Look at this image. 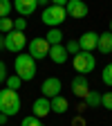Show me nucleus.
Here are the masks:
<instances>
[{"label":"nucleus","mask_w":112,"mask_h":126,"mask_svg":"<svg viewBox=\"0 0 112 126\" xmlns=\"http://www.w3.org/2000/svg\"><path fill=\"white\" fill-rule=\"evenodd\" d=\"M20 106H23V101H20L18 90H9V88L0 90V113H2V115H7V117L18 115Z\"/></svg>","instance_id":"f257e3e1"},{"label":"nucleus","mask_w":112,"mask_h":126,"mask_svg":"<svg viewBox=\"0 0 112 126\" xmlns=\"http://www.w3.org/2000/svg\"><path fill=\"white\" fill-rule=\"evenodd\" d=\"M13 70L23 81H31L36 77V59L31 54H18L13 61Z\"/></svg>","instance_id":"f03ea898"},{"label":"nucleus","mask_w":112,"mask_h":126,"mask_svg":"<svg viewBox=\"0 0 112 126\" xmlns=\"http://www.w3.org/2000/svg\"><path fill=\"white\" fill-rule=\"evenodd\" d=\"M40 20L47 25V27H61L63 23L67 20V14H65V7H58V5H50L45 7L43 14H40Z\"/></svg>","instance_id":"7ed1b4c3"},{"label":"nucleus","mask_w":112,"mask_h":126,"mask_svg":"<svg viewBox=\"0 0 112 126\" xmlns=\"http://www.w3.org/2000/svg\"><path fill=\"white\" fill-rule=\"evenodd\" d=\"M72 65H74V70L78 74H87V72H92L97 68V59H94L92 52H78L72 59Z\"/></svg>","instance_id":"20e7f679"},{"label":"nucleus","mask_w":112,"mask_h":126,"mask_svg":"<svg viewBox=\"0 0 112 126\" xmlns=\"http://www.w3.org/2000/svg\"><path fill=\"white\" fill-rule=\"evenodd\" d=\"M27 47V38H25V32L18 29H11L9 34H5V50L13 52V54H20Z\"/></svg>","instance_id":"39448f33"},{"label":"nucleus","mask_w":112,"mask_h":126,"mask_svg":"<svg viewBox=\"0 0 112 126\" xmlns=\"http://www.w3.org/2000/svg\"><path fill=\"white\" fill-rule=\"evenodd\" d=\"M27 47H29V54L34 56L36 61H40V59H45L47 54H50V43L45 41V36L31 38V41L27 43Z\"/></svg>","instance_id":"423d86ee"},{"label":"nucleus","mask_w":112,"mask_h":126,"mask_svg":"<svg viewBox=\"0 0 112 126\" xmlns=\"http://www.w3.org/2000/svg\"><path fill=\"white\" fill-rule=\"evenodd\" d=\"M61 90H63V83H61L58 77H47L43 81V86H40L43 97H47V99H54L56 94H61Z\"/></svg>","instance_id":"0eeeda50"},{"label":"nucleus","mask_w":112,"mask_h":126,"mask_svg":"<svg viewBox=\"0 0 112 126\" xmlns=\"http://www.w3.org/2000/svg\"><path fill=\"white\" fill-rule=\"evenodd\" d=\"M65 14H67V18H85V16L90 14V7L83 2V0H67Z\"/></svg>","instance_id":"6e6552de"},{"label":"nucleus","mask_w":112,"mask_h":126,"mask_svg":"<svg viewBox=\"0 0 112 126\" xmlns=\"http://www.w3.org/2000/svg\"><path fill=\"white\" fill-rule=\"evenodd\" d=\"M72 94L78 97V99H85L90 94V81H87L85 74H76L72 79Z\"/></svg>","instance_id":"1a4fd4ad"},{"label":"nucleus","mask_w":112,"mask_h":126,"mask_svg":"<svg viewBox=\"0 0 112 126\" xmlns=\"http://www.w3.org/2000/svg\"><path fill=\"white\" fill-rule=\"evenodd\" d=\"M99 45V34L97 32H85V34L78 36V47L81 52H94Z\"/></svg>","instance_id":"9d476101"},{"label":"nucleus","mask_w":112,"mask_h":126,"mask_svg":"<svg viewBox=\"0 0 112 126\" xmlns=\"http://www.w3.org/2000/svg\"><path fill=\"white\" fill-rule=\"evenodd\" d=\"M50 113H52V106H50V99H47V97H38L34 104H31V115H34V117L43 119Z\"/></svg>","instance_id":"9b49d317"},{"label":"nucleus","mask_w":112,"mask_h":126,"mask_svg":"<svg viewBox=\"0 0 112 126\" xmlns=\"http://www.w3.org/2000/svg\"><path fill=\"white\" fill-rule=\"evenodd\" d=\"M47 56H50L54 63H56V65H65V63H67V50H65V45H50V54H47Z\"/></svg>","instance_id":"f8f14e48"},{"label":"nucleus","mask_w":112,"mask_h":126,"mask_svg":"<svg viewBox=\"0 0 112 126\" xmlns=\"http://www.w3.org/2000/svg\"><path fill=\"white\" fill-rule=\"evenodd\" d=\"M36 7H38V2H36V0H13V9L18 11L23 18L31 16V14L36 11Z\"/></svg>","instance_id":"ddd939ff"},{"label":"nucleus","mask_w":112,"mask_h":126,"mask_svg":"<svg viewBox=\"0 0 112 126\" xmlns=\"http://www.w3.org/2000/svg\"><path fill=\"white\" fill-rule=\"evenodd\" d=\"M50 106H52V110H54L56 115H65L67 108H70V101L63 97V94H56L54 99H50Z\"/></svg>","instance_id":"4468645a"},{"label":"nucleus","mask_w":112,"mask_h":126,"mask_svg":"<svg viewBox=\"0 0 112 126\" xmlns=\"http://www.w3.org/2000/svg\"><path fill=\"white\" fill-rule=\"evenodd\" d=\"M97 50L101 54H112V32H103V34H99Z\"/></svg>","instance_id":"2eb2a0df"},{"label":"nucleus","mask_w":112,"mask_h":126,"mask_svg":"<svg viewBox=\"0 0 112 126\" xmlns=\"http://www.w3.org/2000/svg\"><path fill=\"white\" fill-rule=\"evenodd\" d=\"M45 41L50 43V45H61V43H63V32H61L58 27H52V29L45 34Z\"/></svg>","instance_id":"dca6fc26"},{"label":"nucleus","mask_w":112,"mask_h":126,"mask_svg":"<svg viewBox=\"0 0 112 126\" xmlns=\"http://www.w3.org/2000/svg\"><path fill=\"white\" fill-rule=\"evenodd\" d=\"M85 104H87V108H101V92H97V90H90V94L83 99Z\"/></svg>","instance_id":"f3484780"},{"label":"nucleus","mask_w":112,"mask_h":126,"mask_svg":"<svg viewBox=\"0 0 112 126\" xmlns=\"http://www.w3.org/2000/svg\"><path fill=\"white\" fill-rule=\"evenodd\" d=\"M5 83H7V88H9V90H18V88L23 86V79H20L18 74H9Z\"/></svg>","instance_id":"a211bd4d"},{"label":"nucleus","mask_w":112,"mask_h":126,"mask_svg":"<svg viewBox=\"0 0 112 126\" xmlns=\"http://www.w3.org/2000/svg\"><path fill=\"white\" fill-rule=\"evenodd\" d=\"M11 9H13V2H11V0H0V18H9Z\"/></svg>","instance_id":"6ab92c4d"},{"label":"nucleus","mask_w":112,"mask_h":126,"mask_svg":"<svg viewBox=\"0 0 112 126\" xmlns=\"http://www.w3.org/2000/svg\"><path fill=\"white\" fill-rule=\"evenodd\" d=\"M101 81H103L105 86H112V63H108V65L103 68V72H101Z\"/></svg>","instance_id":"aec40b11"},{"label":"nucleus","mask_w":112,"mask_h":126,"mask_svg":"<svg viewBox=\"0 0 112 126\" xmlns=\"http://www.w3.org/2000/svg\"><path fill=\"white\" fill-rule=\"evenodd\" d=\"M13 29V18H0V34H9Z\"/></svg>","instance_id":"412c9836"},{"label":"nucleus","mask_w":112,"mask_h":126,"mask_svg":"<svg viewBox=\"0 0 112 126\" xmlns=\"http://www.w3.org/2000/svg\"><path fill=\"white\" fill-rule=\"evenodd\" d=\"M20 126H43V122H40L38 117H34V115H29V117H25V119L20 122Z\"/></svg>","instance_id":"4be33fe9"},{"label":"nucleus","mask_w":112,"mask_h":126,"mask_svg":"<svg viewBox=\"0 0 112 126\" xmlns=\"http://www.w3.org/2000/svg\"><path fill=\"white\" fill-rule=\"evenodd\" d=\"M65 50H67V54H78V52H81L78 41H67V43H65Z\"/></svg>","instance_id":"5701e85b"},{"label":"nucleus","mask_w":112,"mask_h":126,"mask_svg":"<svg viewBox=\"0 0 112 126\" xmlns=\"http://www.w3.org/2000/svg\"><path fill=\"white\" fill-rule=\"evenodd\" d=\"M101 108H108V110H112V92H105V94H101Z\"/></svg>","instance_id":"b1692460"},{"label":"nucleus","mask_w":112,"mask_h":126,"mask_svg":"<svg viewBox=\"0 0 112 126\" xmlns=\"http://www.w3.org/2000/svg\"><path fill=\"white\" fill-rule=\"evenodd\" d=\"M13 29L25 32V29H27V18H13Z\"/></svg>","instance_id":"393cba45"},{"label":"nucleus","mask_w":112,"mask_h":126,"mask_svg":"<svg viewBox=\"0 0 112 126\" xmlns=\"http://www.w3.org/2000/svg\"><path fill=\"white\" fill-rule=\"evenodd\" d=\"M7 77H9V74H7V65L0 61V83H5V81H7Z\"/></svg>","instance_id":"a878e982"},{"label":"nucleus","mask_w":112,"mask_h":126,"mask_svg":"<svg viewBox=\"0 0 112 126\" xmlns=\"http://www.w3.org/2000/svg\"><path fill=\"white\" fill-rule=\"evenodd\" d=\"M72 126H85V119H83V117H76V119L72 122Z\"/></svg>","instance_id":"bb28decb"},{"label":"nucleus","mask_w":112,"mask_h":126,"mask_svg":"<svg viewBox=\"0 0 112 126\" xmlns=\"http://www.w3.org/2000/svg\"><path fill=\"white\" fill-rule=\"evenodd\" d=\"M52 5H58V7H65L67 5V0H50Z\"/></svg>","instance_id":"cd10ccee"},{"label":"nucleus","mask_w":112,"mask_h":126,"mask_svg":"<svg viewBox=\"0 0 112 126\" xmlns=\"http://www.w3.org/2000/svg\"><path fill=\"white\" fill-rule=\"evenodd\" d=\"M36 2H38V7H43V9H45V7H50V5H52V2H50V0H36Z\"/></svg>","instance_id":"c85d7f7f"},{"label":"nucleus","mask_w":112,"mask_h":126,"mask_svg":"<svg viewBox=\"0 0 112 126\" xmlns=\"http://www.w3.org/2000/svg\"><path fill=\"white\" fill-rule=\"evenodd\" d=\"M76 108H78V110H81V113H83V110H85V108H87V104H85V101H81V104H78V106H76Z\"/></svg>","instance_id":"c756f323"},{"label":"nucleus","mask_w":112,"mask_h":126,"mask_svg":"<svg viewBox=\"0 0 112 126\" xmlns=\"http://www.w3.org/2000/svg\"><path fill=\"white\" fill-rule=\"evenodd\" d=\"M2 47H5V34L0 36V50H2Z\"/></svg>","instance_id":"7c9ffc66"},{"label":"nucleus","mask_w":112,"mask_h":126,"mask_svg":"<svg viewBox=\"0 0 112 126\" xmlns=\"http://www.w3.org/2000/svg\"><path fill=\"white\" fill-rule=\"evenodd\" d=\"M108 32H112V18H110V29H108Z\"/></svg>","instance_id":"2f4dec72"}]
</instances>
